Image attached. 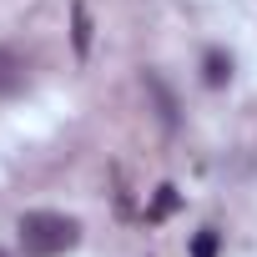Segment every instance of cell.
<instances>
[{
	"label": "cell",
	"mask_w": 257,
	"mask_h": 257,
	"mask_svg": "<svg viewBox=\"0 0 257 257\" xmlns=\"http://www.w3.org/2000/svg\"><path fill=\"white\" fill-rule=\"evenodd\" d=\"M0 257H6V252H0Z\"/></svg>",
	"instance_id": "cell-8"
},
{
	"label": "cell",
	"mask_w": 257,
	"mask_h": 257,
	"mask_svg": "<svg viewBox=\"0 0 257 257\" xmlns=\"http://www.w3.org/2000/svg\"><path fill=\"white\" fill-rule=\"evenodd\" d=\"M71 46H76V56H81V61L91 56V16H86L81 0L71 6Z\"/></svg>",
	"instance_id": "cell-4"
},
{
	"label": "cell",
	"mask_w": 257,
	"mask_h": 257,
	"mask_svg": "<svg viewBox=\"0 0 257 257\" xmlns=\"http://www.w3.org/2000/svg\"><path fill=\"white\" fill-rule=\"evenodd\" d=\"M147 91L157 96V111H162V126H167V132H172V126H177V96H172V86L157 76V71H147Z\"/></svg>",
	"instance_id": "cell-3"
},
{
	"label": "cell",
	"mask_w": 257,
	"mask_h": 257,
	"mask_svg": "<svg viewBox=\"0 0 257 257\" xmlns=\"http://www.w3.org/2000/svg\"><path fill=\"white\" fill-rule=\"evenodd\" d=\"M26 86V56L16 46H0V96H16Z\"/></svg>",
	"instance_id": "cell-2"
},
{
	"label": "cell",
	"mask_w": 257,
	"mask_h": 257,
	"mask_svg": "<svg viewBox=\"0 0 257 257\" xmlns=\"http://www.w3.org/2000/svg\"><path fill=\"white\" fill-rule=\"evenodd\" d=\"M172 207H177V187H157V207H152V222H157V217H167Z\"/></svg>",
	"instance_id": "cell-7"
},
{
	"label": "cell",
	"mask_w": 257,
	"mask_h": 257,
	"mask_svg": "<svg viewBox=\"0 0 257 257\" xmlns=\"http://www.w3.org/2000/svg\"><path fill=\"white\" fill-rule=\"evenodd\" d=\"M81 242V222L66 212H26L21 217V247L26 257H61Z\"/></svg>",
	"instance_id": "cell-1"
},
{
	"label": "cell",
	"mask_w": 257,
	"mask_h": 257,
	"mask_svg": "<svg viewBox=\"0 0 257 257\" xmlns=\"http://www.w3.org/2000/svg\"><path fill=\"white\" fill-rule=\"evenodd\" d=\"M192 257H217V227H202L192 237Z\"/></svg>",
	"instance_id": "cell-6"
},
{
	"label": "cell",
	"mask_w": 257,
	"mask_h": 257,
	"mask_svg": "<svg viewBox=\"0 0 257 257\" xmlns=\"http://www.w3.org/2000/svg\"><path fill=\"white\" fill-rule=\"evenodd\" d=\"M227 76H232V61H227L222 51H207V61H202V81H207V86H227Z\"/></svg>",
	"instance_id": "cell-5"
}]
</instances>
